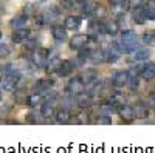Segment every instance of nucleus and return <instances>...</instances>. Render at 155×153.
Masks as SVG:
<instances>
[{"instance_id": "f257e3e1", "label": "nucleus", "mask_w": 155, "mask_h": 153, "mask_svg": "<svg viewBox=\"0 0 155 153\" xmlns=\"http://www.w3.org/2000/svg\"><path fill=\"white\" fill-rule=\"evenodd\" d=\"M121 48L124 53H134V51L138 48V34L134 30H126L121 34V39H120Z\"/></svg>"}, {"instance_id": "f03ea898", "label": "nucleus", "mask_w": 155, "mask_h": 153, "mask_svg": "<svg viewBox=\"0 0 155 153\" xmlns=\"http://www.w3.org/2000/svg\"><path fill=\"white\" fill-rule=\"evenodd\" d=\"M28 59L36 68H44V67H47V63L50 60V51L45 48H36L34 51L30 53Z\"/></svg>"}, {"instance_id": "7ed1b4c3", "label": "nucleus", "mask_w": 155, "mask_h": 153, "mask_svg": "<svg viewBox=\"0 0 155 153\" xmlns=\"http://www.w3.org/2000/svg\"><path fill=\"white\" fill-rule=\"evenodd\" d=\"M20 79H22V73L2 74V78H0V88L3 91H14L20 82Z\"/></svg>"}, {"instance_id": "20e7f679", "label": "nucleus", "mask_w": 155, "mask_h": 153, "mask_svg": "<svg viewBox=\"0 0 155 153\" xmlns=\"http://www.w3.org/2000/svg\"><path fill=\"white\" fill-rule=\"evenodd\" d=\"M121 53H123L121 43L120 42H110L107 49H106V62L107 63H115L121 57Z\"/></svg>"}, {"instance_id": "39448f33", "label": "nucleus", "mask_w": 155, "mask_h": 153, "mask_svg": "<svg viewBox=\"0 0 155 153\" xmlns=\"http://www.w3.org/2000/svg\"><path fill=\"white\" fill-rule=\"evenodd\" d=\"M65 91L70 93V94H73V96L85 91V84H84V81L81 79V76H76V78H71V79L68 81Z\"/></svg>"}, {"instance_id": "423d86ee", "label": "nucleus", "mask_w": 155, "mask_h": 153, "mask_svg": "<svg viewBox=\"0 0 155 153\" xmlns=\"http://www.w3.org/2000/svg\"><path fill=\"white\" fill-rule=\"evenodd\" d=\"M116 114L124 121V122H130V121H134L137 116H135V107H132V105H129V104H121V105H118V111H116Z\"/></svg>"}, {"instance_id": "0eeeda50", "label": "nucleus", "mask_w": 155, "mask_h": 153, "mask_svg": "<svg viewBox=\"0 0 155 153\" xmlns=\"http://www.w3.org/2000/svg\"><path fill=\"white\" fill-rule=\"evenodd\" d=\"M88 40H90V34H74L71 39H70V43H68V45H70L71 49L79 51V49H82L84 46H87Z\"/></svg>"}, {"instance_id": "6e6552de", "label": "nucleus", "mask_w": 155, "mask_h": 153, "mask_svg": "<svg viewBox=\"0 0 155 153\" xmlns=\"http://www.w3.org/2000/svg\"><path fill=\"white\" fill-rule=\"evenodd\" d=\"M56 84V81L53 78H41L36 81V85H34V90L36 93H41V94H45L47 91L51 90V87Z\"/></svg>"}, {"instance_id": "1a4fd4ad", "label": "nucleus", "mask_w": 155, "mask_h": 153, "mask_svg": "<svg viewBox=\"0 0 155 153\" xmlns=\"http://www.w3.org/2000/svg\"><path fill=\"white\" fill-rule=\"evenodd\" d=\"M76 105L82 108V110H88V108H92L93 105V94H90L88 91L87 93H79V94H76Z\"/></svg>"}, {"instance_id": "9d476101", "label": "nucleus", "mask_w": 155, "mask_h": 153, "mask_svg": "<svg viewBox=\"0 0 155 153\" xmlns=\"http://www.w3.org/2000/svg\"><path fill=\"white\" fill-rule=\"evenodd\" d=\"M129 78H130V76H129L127 71L118 70V71H115V73L112 74V84H113V87H116V88H121V87L127 85Z\"/></svg>"}, {"instance_id": "9b49d317", "label": "nucleus", "mask_w": 155, "mask_h": 153, "mask_svg": "<svg viewBox=\"0 0 155 153\" xmlns=\"http://www.w3.org/2000/svg\"><path fill=\"white\" fill-rule=\"evenodd\" d=\"M82 25V17L81 16H67L65 20H64V27H65L68 31H74V30H79V27Z\"/></svg>"}, {"instance_id": "f8f14e48", "label": "nucleus", "mask_w": 155, "mask_h": 153, "mask_svg": "<svg viewBox=\"0 0 155 153\" xmlns=\"http://www.w3.org/2000/svg\"><path fill=\"white\" fill-rule=\"evenodd\" d=\"M30 36H31V31H30L28 28H19V30H16L14 33H12L11 42H12V43H23Z\"/></svg>"}, {"instance_id": "ddd939ff", "label": "nucleus", "mask_w": 155, "mask_h": 153, "mask_svg": "<svg viewBox=\"0 0 155 153\" xmlns=\"http://www.w3.org/2000/svg\"><path fill=\"white\" fill-rule=\"evenodd\" d=\"M98 111L99 114H107V116H112V114H115L116 111H118V105L115 104L113 100H107V102H102V104L98 107Z\"/></svg>"}, {"instance_id": "4468645a", "label": "nucleus", "mask_w": 155, "mask_h": 153, "mask_svg": "<svg viewBox=\"0 0 155 153\" xmlns=\"http://www.w3.org/2000/svg\"><path fill=\"white\" fill-rule=\"evenodd\" d=\"M67 28L62 27V25H53L51 27V36L54 37V40L58 42H65L67 40Z\"/></svg>"}, {"instance_id": "2eb2a0df", "label": "nucleus", "mask_w": 155, "mask_h": 153, "mask_svg": "<svg viewBox=\"0 0 155 153\" xmlns=\"http://www.w3.org/2000/svg\"><path fill=\"white\" fill-rule=\"evenodd\" d=\"M54 122L56 124H68L71 122V113L68 111V108H59L54 113Z\"/></svg>"}, {"instance_id": "dca6fc26", "label": "nucleus", "mask_w": 155, "mask_h": 153, "mask_svg": "<svg viewBox=\"0 0 155 153\" xmlns=\"http://www.w3.org/2000/svg\"><path fill=\"white\" fill-rule=\"evenodd\" d=\"M132 16H134V22L137 25H144L147 22V17H146V12L143 9V5H138V6L132 8Z\"/></svg>"}, {"instance_id": "f3484780", "label": "nucleus", "mask_w": 155, "mask_h": 153, "mask_svg": "<svg viewBox=\"0 0 155 153\" xmlns=\"http://www.w3.org/2000/svg\"><path fill=\"white\" fill-rule=\"evenodd\" d=\"M54 100H44L41 105V114L44 119H50L51 116H54Z\"/></svg>"}, {"instance_id": "a211bd4d", "label": "nucleus", "mask_w": 155, "mask_h": 153, "mask_svg": "<svg viewBox=\"0 0 155 153\" xmlns=\"http://www.w3.org/2000/svg\"><path fill=\"white\" fill-rule=\"evenodd\" d=\"M28 17H30V16L27 14V12H23V14H19V16H16V17H12L11 22H9L11 28H12V30L25 28V25H27V22H28Z\"/></svg>"}, {"instance_id": "6ab92c4d", "label": "nucleus", "mask_w": 155, "mask_h": 153, "mask_svg": "<svg viewBox=\"0 0 155 153\" xmlns=\"http://www.w3.org/2000/svg\"><path fill=\"white\" fill-rule=\"evenodd\" d=\"M81 9L85 16H93L98 11V3L96 0H84V3L81 5Z\"/></svg>"}, {"instance_id": "aec40b11", "label": "nucleus", "mask_w": 155, "mask_h": 153, "mask_svg": "<svg viewBox=\"0 0 155 153\" xmlns=\"http://www.w3.org/2000/svg\"><path fill=\"white\" fill-rule=\"evenodd\" d=\"M74 70V67H73V63H71V60L68 59V60H62V63H61V67H59V70H58V76H61V78H67V76H70L71 74V71Z\"/></svg>"}, {"instance_id": "412c9836", "label": "nucleus", "mask_w": 155, "mask_h": 153, "mask_svg": "<svg viewBox=\"0 0 155 153\" xmlns=\"http://www.w3.org/2000/svg\"><path fill=\"white\" fill-rule=\"evenodd\" d=\"M88 60L92 63H95V65H98V63H104L106 62V51L101 49V48H95L92 51V56H90Z\"/></svg>"}, {"instance_id": "4be33fe9", "label": "nucleus", "mask_w": 155, "mask_h": 153, "mask_svg": "<svg viewBox=\"0 0 155 153\" xmlns=\"http://www.w3.org/2000/svg\"><path fill=\"white\" fill-rule=\"evenodd\" d=\"M141 78H143L144 81L150 82L153 78H155V63H144V68L143 71H141Z\"/></svg>"}, {"instance_id": "5701e85b", "label": "nucleus", "mask_w": 155, "mask_h": 153, "mask_svg": "<svg viewBox=\"0 0 155 153\" xmlns=\"http://www.w3.org/2000/svg\"><path fill=\"white\" fill-rule=\"evenodd\" d=\"M150 57V49L149 48H137L132 53V60L140 62V60H146Z\"/></svg>"}, {"instance_id": "b1692460", "label": "nucleus", "mask_w": 155, "mask_h": 153, "mask_svg": "<svg viewBox=\"0 0 155 153\" xmlns=\"http://www.w3.org/2000/svg\"><path fill=\"white\" fill-rule=\"evenodd\" d=\"M143 9L146 12L147 20H155V0H146L143 3Z\"/></svg>"}, {"instance_id": "393cba45", "label": "nucleus", "mask_w": 155, "mask_h": 153, "mask_svg": "<svg viewBox=\"0 0 155 153\" xmlns=\"http://www.w3.org/2000/svg\"><path fill=\"white\" fill-rule=\"evenodd\" d=\"M104 30H106V34L115 36L120 31V23L116 20H104Z\"/></svg>"}, {"instance_id": "a878e982", "label": "nucleus", "mask_w": 155, "mask_h": 153, "mask_svg": "<svg viewBox=\"0 0 155 153\" xmlns=\"http://www.w3.org/2000/svg\"><path fill=\"white\" fill-rule=\"evenodd\" d=\"M61 63H62V60H61L58 56H56V57H51V59L48 60V63H47V67H45L47 73H48V74L58 73V70H59V67H61Z\"/></svg>"}, {"instance_id": "bb28decb", "label": "nucleus", "mask_w": 155, "mask_h": 153, "mask_svg": "<svg viewBox=\"0 0 155 153\" xmlns=\"http://www.w3.org/2000/svg\"><path fill=\"white\" fill-rule=\"evenodd\" d=\"M37 104H42L41 93H34V94L27 96V100H25V105H28V107L34 108V107H37Z\"/></svg>"}, {"instance_id": "cd10ccee", "label": "nucleus", "mask_w": 155, "mask_h": 153, "mask_svg": "<svg viewBox=\"0 0 155 153\" xmlns=\"http://www.w3.org/2000/svg\"><path fill=\"white\" fill-rule=\"evenodd\" d=\"M98 78V71L96 70H93V68H90V70H85L82 74H81V79L84 81V84L87 85V84H90L92 81H95Z\"/></svg>"}, {"instance_id": "c85d7f7f", "label": "nucleus", "mask_w": 155, "mask_h": 153, "mask_svg": "<svg viewBox=\"0 0 155 153\" xmlns=\"http://www.w3.org/2000/svg\"><path fill=\"white\" fill-rule=\"evenodd\" d=\"M71 122H74V124H90L93 121H92L88 113H79V114H76L74 118H71Z\"/></svg>"}, {"instance_id": "c756f323", "label": "nucleus", "mask_w": 155, "mask_h": 153, "mask_svg": "<svg viewBox=\"0 0 155 153\" xmlns=\"http://www.w3.org/2000/svg\"><path fill=\"white\" fill-rule=\"evenodd\" d=\"M27 121L30 122V124H41V122H44L45 119H44V116L41 114V111L39 113H36V111H31L28 116H27Z\"/></svg>"}, {"instance_id": "7c9ffc66", "label": "nucleus", "mask_w": 155, "mask_h": 153, "mask_svg": "<svg viewBox=\"0 0 155 153\" xmlns=\"http://www.w3.org/2000/svg\"><path fill=\"white\" fill-rule=\"evenodd\" d=\"M36 48H37V39H34V37L30 36L28 39L23 42V49H27V51L31 53V51H34Z\"/></svg>"}, {"instance_id": "2f4dec72", "label": "nucleus", "mask_w": 155, "mask_h": 153, "mask_svg": "<svg viewBox=\"0 0 155 153\" xmlns=\"http://www.w3.org/2000/svg\"><path fill=\"white\" fill-rule=\"evenodd\" d=\"M143 68H144V65L137 63V65H134V67L129 68L127 73H129V76H130V78H138V76H141V71H143Z\"/></svg>"}, {"instance_id": "473e14b6", "label": "nucleus", "mask_w": 155, "mask_h": 153, "mask_svg": "<svg viewBox=\"0 0 155 153\" xmlns=\"http://www.w3.org/2000/svg\"><path fill=\"white\" fill-rule=\"evenodd\" d=\"M110 5L113 8H121V9H129L130 8V3H129V0H110Z\"/></svg>"}, {"instance_id": "72a5a7b5", "label": "nucleus", "mask_w": 155, "mask_h": 153, "mask_svg": "<svg viewBox=\"0 0 155 153\" xmlns=\"http://www.w3.org/2000/svg\"><path fill=\"white\" fill-rule=\"evenodd\" d=\"M143 43L149 45V46H153L155 45V33H144L143 37H141Z\"/></svg>"}, {"instance_id": "f704fd0d", "label": "nucleus", "mask_w": 155, "mask_h": 153, "mask_svg": "<svg viewBox=\"0 0 155 153\" xmlns=\"http://www.w3.org/2000/svg\"><path fill=\"white\" fill-rule=\"evenodd\" d=\"M126 87H129L132 91H135L137 88L140 87V79H138V78H129V82H127Z\"/></svg>"}, {"instance_id": "c9c22d12", "label": "nucleus", "mask_w": 155, "mask_h": 153, "mask_svg": "<svg viewBox=\"0 0 155 153\" xmlns=\"http://www.w3.org/2000/svg\"><path fill=\"white\" fill-rule=\"evenodd\" d=\"M11 53V46L8 43H0V57H6Z\"/></svg>"}, {"instance_id": "e433bc0d", "label": "nucleus", "mask_w": 155, "mask_h": 153, "mask_svg": "<svg viewBox=\"0 0 155 153\" xmlns=\"http://www.w3.org/2000/svg\"><path fill=\"white\" fill-rule=\"evenodd\" d=\"M95 122H98V124H112V116H107V114H99V118Z\"/></svg>"}, {"instance_id": "4c0bfd02", "label": "nucleus", "mask_w": 155, "mask_h": 153, "mask_svg": "<svg viewBox=\"0 0 155 153\" xmlns=\"http://www.w3.org/2000/svg\"><path fill=\"white\" fill-rule=\"evenodd\" d=\"M152 99H153V102H155V90H153V93H152Z\"/></svg>"}, {"instance_id": "58836bf2", "label": "nucleus", "mask_w": 155, "mask_h": 153, "mask_svg": "<svg viewBox=\"0 0 155 153\" xmlns=\"http://www.w3.org/2000/svg\"><path fill=\"white\" fill-rule=\"evenodd\" d=\"M0 40H2V33H0Z\"/></svg>"}]
</instances>
